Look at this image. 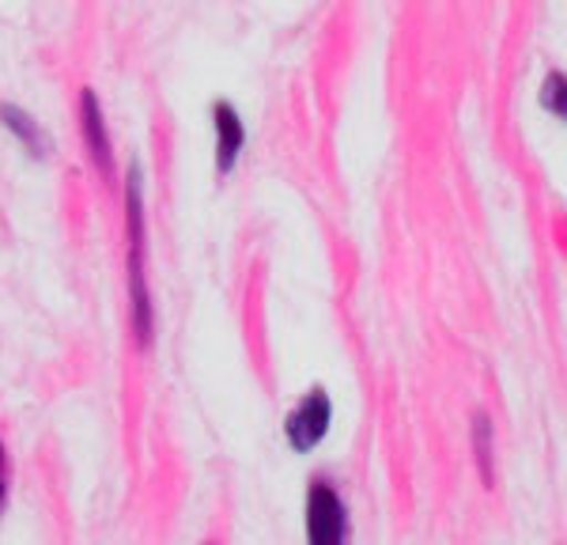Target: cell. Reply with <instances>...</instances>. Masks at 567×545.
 I'll return each instance as SVG.
<instances>
[{"instance_id": "cell-3", "label": "cell", "mask_w": 567, "mask_h": 545, "mask_svg": "<svg viewBox=\"0 0 567 545\" xmlns=\"http://www.w3.org/2000/svg\"><path fill=\"white\" fill-rule=\"evenodd\" d=\"M333 429V398L326 387H310L296 402L288 417H284V440L296 454H310Z\"/></svg>"}, {"instance_id": "cell-10", "label": "cell", "mask_w": 567, "mask_h": 545, "mask_svg": "<svg viewBox=\"0 0 567 545\" xmlns=\"http://www.w3.org/2000/svg\"><path fill=\"white\" fill-rule=\"evenodd\" d=\"M0 474H8V451H4V443H0Z\"/></svg>"}, {"instance_id": "cell-9", "label": "cell", "mask_w": 567, "mask_h": 545, "mask_svg": "<svg viewBox=\"0 0 567 545\" xmlns=\"http://www.w3.org/2000/svg\"><path fill=\"white\" fill-rule=\"evenodd\" d=\"M4 500H8V474H0V512H4Z\"/></svg>"}, {"instance_id": "cell-4", "label": "cell", "mask_w": 567, "mask_h": 545, "mask_svg": "<svg viewBox=\"0 0 567 545\" xmlns=\"http://www.w3.org/2000/svg\"><path fill=\"white\" fill-rule=\"evenodd\" d=\"M80 136H84V152H87L91 167L106 182H114V144H110L106 114H103V103H99L95 88L80 91Z\"/></svg>"}, {"instance_id": "cell-1", "label": "cell", "mask_w": 567, "mask_h": 545, "mask_svg": "<svg viewBox=\"0 0 567 545\" xmlns=\"http://www.w3.org/2000/svg\"><path fill=\"white\" fill-rule=\"evenodd\" d=\"M125 280H130V318L141 349L155 341V307L148 288V220H144V167L141 160L125 171Z\"/></svg>"}, {"instance_id": "cell-5", "label": "cell", "mask_w": 567, "mask_h": 545, "mask_svg": "<svg viewBox=\"0 0 567 545\" xmlns=\"http://www.w3.org/2000/svg\"><path fill=\"white\" fill-rule=\"evenodd\" d=\"M208 114H213V136H216V175L227 178L246 152V125L243 114L227 99H216Z\"/></svg>"}, {"instance_id": "cell-6", "label": "cell", "mask_w": 567, "mask_h": 545, "mask_svg": "<svg viewBox=\"0 0 567 545\" xmlns=\"http://www.w3.org/2000/svg\"><path fill=\"white\" fill-rule=\"evenodd\" d=\"M0 125H4V130L16 136V144H20V148H23L31 160H39V163H42L45 156H50V133H45L42 125L23 111V106L0 103Z\"/></svg>"}, {"instance_id": "cell-2", "label": "cell", "mask_w": 567, "mask_h": 545, "mask_svg": "<svg viewBox=\"0 0 567 545\" xmlns=\"http://www.w3.org/2000/svg\"><path fill=\"white\" fill-rule=\"evenodd\" d=\"M303 526L307 545H349V507L329 477H315L307 485Z\"/></svg>"}, {"instance_id": "cell-8", "label": "cell", "mask_w": 567, "mask_h": 545, "mask_svg": "<svg viewBox=\"0 0 567 545\" xmlns=\"http://www.w3.org/2000/svg\"><path fill=\"white\" fill-rule=\"evenodd\" d=\"M542 106L553 117L567 122V76H564L560 69H553L545 76V84H542Z\"/></svg>"}, {"instance_id": "cell-7", "label": "cell", "mask_w": 567, "mask_h": 545, "mask_svg": "<svg viewBox=\"0 0 567 545\" xmlns=\"http://www.w3.org/2000/svg\"><path fill=\"white\" fill-rule=\"evenodd\" d=\"M473 454L484 485H496V451H492V417L473 413Z\"/></svg>"}]
</instances>
